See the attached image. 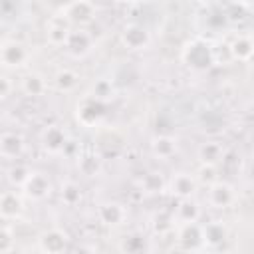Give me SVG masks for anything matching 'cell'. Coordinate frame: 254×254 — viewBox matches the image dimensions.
I'll return each mask as SVG.
<instances>
[{
    "mask_svg": "<svg viewBox=\"0 0 254 254\" xmlns=\"http://www.w3.org/2000/svg\"><path fill=\"white\" fill-rule=\"evenodd\" d=\"M105 115V101L91 95L85 97L79 105H77V121L85 127H93L97 125Z\"/></svg>",
    "mask_w": 254,
    "mask_h": 254,
    "instance_id": "obj_1",
    "label": "cell"
},
{
    "mask_svg": "<svg viewBox=\"0 0 254 254\" xmlns=\"http://www.w3.org/2000/svg\"><path fill=\"white\" fill-rule=\"evenodd\" d=\"M185 62L196 69V71H204L214 64V54L208 48V44L204 42H192L187 50H185Z\"/></svg>",
    "mask_w": 254,
    "mask_h": 254,
    "instance_id": "obj_2",
    "label": "cell"
},
{
    "mask_svg": "<svg viewBox=\"0 0 254 254\" xmlns=\"http://www.w3.org/2000/svg\"><path fill=\"white\" fill-rule=\"evenodd\" d=\"M0 60L4 67H20L28 60V50L16 40H6L0 50Z\"/></svg>",
    "mask_w": 254,
    "mask_h": 254,
    "instance_id": "obj_3",
    "label": "cell"
},
{
    "mask_svg": "<svg viewBox=\"0 0 254 254\" xmlns=\"http://www.w3.org/2000/svg\"><path fill=\"white\" fill-rule=\"evenodd\" d=\"M95 16V8L89 0H71L67 6H65V18L71 22V24H77V26H85L93 20Z\"/></svg>",
    "mask_w": 254,
    "mask_h": 254,
    "instance_id": "obj_4",
    "label": "cell"
},
{
    "mask_svg": "<svg viewBox=\"0 0 254 254\" xmlns=\"http://www.w3.org/2000/svg\"><path fill=\"white\" fill-rule=\"evenodd\" d=\"M149 32L141 24H127L121 32V42L127 50H143L149 46Z\"/></svg>",
    "mask_w": 254,
    "mask_h": 254,
    "instance_id": "obj_5",
    "label": "cell"
},
{
    "mask_svg": "<svg viewBox=\"0 0 254 254\" xmlns=\"http://www.w3.org/2000/svg\"><path fill=\"white\" fill-rule=\"evenodd\" d=\"M91 44H93L91 36H89L85 30L77 28V30H69V36H67L64 48H65L67 54H71L73 58H83L85 54H89Z\"/></svg>",
    "mask_w": 254,
    "mask_h": 254,
    "instance_id": "obj_6",
    "label": "cell"
},
{
    "mask_svg": "<svg viewBox=\"0 0 254 254\" xmlns=\"http://www.w3.org/2000/svg\"><path fill=\"white\" fill-rule=\"evenodd\" d=\"M65 145H67V137H65V131L60 125H50V127L44 129V133H42V147L48 153H52V155L62 153L65 149Z\"/></svg>",
    "mask_w": 254,
    "mask_h": 254,
    "instance_id": "obj_7",
    "label": "cell"
},
{
    "mask_svg": "<svg viewBox=\"0 0 254 254\" xmlns=\"http://www.w3.org/2000/svg\"><path fill=\"white\" fill-rule=\"evenodd\" d=\"M208 202L216 208H226L234 202V189L228 183L214 181L208 187Z\"/></svg>",
    "mask_w": 254,
    "mask_h": 254,
    "instance_id": "obj_8",
    "label": "cell"
},
{
    "mask_svg": "<svg viewBox=\"0 0 254 254\" xmlns=\"http://www.w3.org/2000/svg\"><path fill=\"white\" fill-rule=\"evenodd\" d=\"M26 196L32 200H42L48 196L50 192V179L44 173H32L30 179L26 181V185L22 187Z\"/></svg>",
    "mask_w": 254,
    "mask_h": 254,
    "instance_id": "obj_9",
    "label": "cell"
},
{
    "mask_svg": "<svg viewBox=\"0 0 254 254\" xmlns=\"http://www.w3.org/2000/svg\"><path fill=\"white\" fill-rule=\"evenodd\" d=\"M65 242H67V236H65V232H62L60 228H50V230L42 232L40 238H38L40 250H42V252H50V254L62 252V250L65 248Z\"/></svg>",
    "mask_w": 254,
    "mask_h": 254,
    "instance_id": "obj_10",
    "label": "cell"
},
{
    "mask_svg": "<svg viewBox=\"0 0 254 254\" xmlns=\"http://www.w3.org/2000/svg\"><path fill=\"white\" fill-rule=\"evenodd\" d=\"M67 18L65 16H56L50 20L48 28H46V38L50 44L54 46H65V40L69 36V28H67Z\"/></svg>",
    "mask_w": 254,
    "mask_h": 254,
    "instance_id": "obj_11",
    "label": "cell"
},
{
    "mask_svg": "<svg viewBox=\"0 0 254 254\" xmlns=\"http://www.w3.org/2000/svg\"><path fill=\"white\" fill-rule=\"evenodd\" d=\"M22 151H24V139L18 133H14V131L2 133V137H0V155L4 159H16V157L22 155Z\"/></svg>",
    "mask_w": 254,
    "mask_h": 254,
    "instance_id": "obj_12",
    "label": "cell"
},
{
    "mask_svg": "<svg viewBox=\"0 0 254 254\" xmlns=\"http://www.w3.org/2000/svg\"><path fill=\"white\" fill-rule=\"evenodd\" d=\"M151 153L157 157V159H171L175 153H177V139L171 137V135H157L153 137L151 141Z\"/></svg>",
    "mask_w": 254,
    "mask_h": 254,
    "instance_id": "obj_13",
    "label": "cell"
},
{
    "mask_svg": "<svg viewBox=\"0 0 254 254\" xmlns=\"http://www.w3.org/2000/svg\"><path fill=\"white\" fill-rule=\"evenodd\" d=\"M196 155H198L202 165H214L216 167L224 157V149H222V145L218 141H204L196 149Z\"/></svg>",
    "mask_w": 254,
    "mask_h": 254,
    "instance_id": "obj_14",
    "label": "cell"
},
{
    "mask_svg": "<svg viewBox=\"0 0 254 254\" xmlns=\"http://www.w3.org/2000/svg\"><path fill=\"white\" fill-rule=\"evenodd\" d=\"M97 216L107 226H117L125 220V208L119 202H103L97 208Z\"/></svg>",
    "mask_w": 254,
    "mask_h": 254,
    "instance_id": "obj_15",
    "label": "cell"
},
{
    "mask_svg": "<svg viewBox=\"0 0 254 254\" xmlns=\"http://www.w3.org/2000/svg\"><path fill=\"white\" fill-rule=\"evenodd\" d=\"M196 189V181L189 173H177L171 181V192L179 198H189Z\"/></svg>",
    "mask_w": 254,
    "mask_h": 254,
    "instance_id": "obj_16",
    "label": "cell"
},
{
    "mask_svg": "<svg viewBox=\"0 0 254 254\" xmlns=\"http://www.w3.org/2000/svg\"><path fill=\"white\" fill-rule=\"evenodd\" d=\"M22 212V198L14 190H6L0 196V214L4 220H12Z\"/></svg>",
    "mask_w": 254,
    "mask_h": 254,
    "instance_id": "obj_17",
    "label": "cell"
},
{
    "mask_svg": "<svg viewBox=\"0 0 254 254\" xmlns=\"http://www.w3.org/2000/svg\"><path fill=\"white\" fill-rule=\"evenodd\" d=\"M230 56L234 58V60H240V62H246V60H250L252 56H254V42L250 40V38H246V36H238L232 44H230Z\"/></svg>",
    "mask_w": 254,
    "mask_h": 254,
    "instance_id": "obj_18",
    "label": "cell"
},
{
    "mask_svg": "<svg viewBox=\"0 0 254 254\" xmlns=\"http://www.w3.org/2000/svg\"><path fill=\"white\" fill-rule=\"evenodd\" d=\"M179 240L185 248H196V244L202 240V228L196 226V222H187L179 232Z\"/></svg>",
    "mask_w": 254,
    "mask_h": 254,
    "instance_id": "obj_19",
    "label": "cell"
},
{
    "mask_svg": "<svg viewBox=\"0 0 254 254\" xmlns=\"http://www.w3.org/2000/svg\"><path fill=\"white\" fill-rule=\"evenodd\" d=\"M177 216L185 224L187 222H196L198 216H200V208H198V204L194 200H190V196L189 198H181V202L177 206Z\"/></svg>",
    "mask_w": 254,
    "mask_h": 254,
    "instance_id": "obj_20",
    "label": "cell"
},
{
    "mask_svg": "<svg viewBox=\"0 0 254 254\" xmlns=\"http://www.w3.org/2000/svg\"><path fill=\"white\" fill-rule=\"evenodd\" d=\"M22 89H24L26 95L38 97V95H42V93L46 91V81H44V77L38 75V73H28V75L22 79Z\"/></svg>",
    "mask_w": 254,
    "mask_h": 254,
    "instance_id": "obj_21",
    "label": "cell"
},
{
    "mask_svg": "<svg viewBox=\"0 0 254 254\" xmlns=\"http://www.w3.org/2000/svg\"><path fill=\"white\" fill-rule=\"evenodd\" d=\"M77 167H79L81 175H85V177H95V175H99V171H101V159H99L97 155L85 153V155L77 157Z\"/></svg>",
    "mask_w": 254,
    "mask_h": 254,
    "instance_id": "obj_22",
    "label": "cell"
},
{
    "mask_svg": "<svg viewBox=\"0 0 254 254\" xmlns=\"http://www.w3.org/2000/svg\"><path fill=\"white\" fill-rule=\"evenodd\" d=\"M226 238V228L220 222H210L202 228V240L210 246H218Z\"/></svg>",
    "mask_w": 254,
    "mask_h": 254,
    "instance_id": "obj_23",
    "label": "cell"
},
{
    "mask_svg": "<svg viewBox=\"0 0 254 254\" xmlns=\"http://www.w3.org/2000/svg\"><path fill=\"white\" fill-rule=\"evenodd\" d=\"M60 196H62V202L67 204V206H75L79 200H81V187L73 181H67L62 185V190H60Z\"/></svg>",
    "mask_w": 254,
    "mask_h": 254,
    "instance_id": "obj_24",
    "label": "cell"
},
{
    "mask_svg": "<svg viewBox=\"0 0 254 254\" xmlns=\"http://www.w3.org/2000/svg\"><path fill=\"white\" fill-rule=\"evenodd\" d=\"M75 85H77V73H75V71H71V69H60V71L56 73V87H58L60 91L67 93V91H71Z\"/></svg>",
    "mask_w": 254,
    "mask_h": 254,
    "instance_id": "obj_25",
    "label": "cell"
},
{
    "mask_svg": "<svg viewBox=\"0 0 254 254\" xmlns=\"http://www.w3.org/2000/svg\"><path fill=\"white\" fill-rule=\"evenodd\" d=\"M30 175H32V171L26 165H20V163H16L8 169V181H10L12 187H24L26 181L30 179Z\"/></svg>",
    "mask_w": 254,
    "mask_h": 254,
    "instance_id": "obj_26",
    "label": "cell"
},
{
    "mask_svg": "<svg viewBox=\"0 0 254 254\" xmlns=\"http://www.w3.org/2000/svg\"><path fill=\"white\" fill-rule=\"evenodd\" d=\"M163 179H161V175H157V173H149V175H145L143 177V189L147 190V192H161L163 190Z\"/></svg>",
    "mask_w": 254,
    "mask_h": 254,
    "instance_id": "obj_27",
    "label": "cell"
},
{
    "mask_svg": "<svg viewBox=\"0 0 254 254\" xmlns=\"http://www.w3.org/2000/svg\"><path fill=\"white\" fill-rule=\"evenodd\" d=\"M111 93H113V87H111V83H109L107 79H99V81L93 85V95L99 97V99H103V101H105Z\"/></svg>",
    "mask_w": 254,
    "mask_h": 254,
    "instance_id": "obj_28",
    "label": "cell"
},
{
    "mask_svg": "<svg viewBox=\"0 0 254 254\" xmlns=\"http://www.w3.org/2000/svg\"><path fill=\"white\" fill-rule=\"evenodd\" d=\"M12 242H14L12 230H10L8 224H4V228H2V232H0V252H10V250H12Z\"/></svg>",
    "mask_w": 254,
    "mask_h": 254,
    "instance_id": "obj_29",
    "label": "cell"
},
{
    "mask_svg": "<svg viewBox=\"0 0 254 254\" xmlns=\"http://www.w3.org/2000/svg\"><path fill=\"white\" fill-rule=\"evenodd\" d=\"M200 181L212 185L214 183V165H202L200 167Z\"/></svg>",
    "mask_w": 254,
    "mask_h": 254,
    "instance_id": "obj_30",
    "label": "cell"
},
{
    "mask_svg": "<svg viewBox=\"0 0 254 254\" xmlns=\"http://www.w3.org/2000/svg\"><path fill=\"white\" fill-rule=\"evenodd\" d=\"M10 95V79L8 77H2L0 79V97L2 99H8Z\"/></svg>",
    "mask_w": 254,
    "mask_h": 254,
    "instance_id": "obj_31",
    "label": "cell"
},
{
    "mask_svg": "<svg viewBox=\"0 0 254 254\" xmlns=\"http://www.w3.org/2000/svg\"><path fill=\"white\" fill-rule=\"evenodd\" d=\"M64 2H69V0H64Z\"/></svg>",
    "mask_w": 254,
    "mask_h": 254,
    "instance_id": "obj_32",
    "label": "cell"
}]
</instances>
